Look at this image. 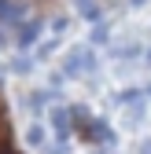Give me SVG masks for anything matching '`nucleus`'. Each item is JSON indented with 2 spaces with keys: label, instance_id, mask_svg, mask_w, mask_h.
Listing matches in <instances>:
<instances>
[{
  "label": "nucleus",
  "instance_id": "nucleus-1",
  "mask_svg": "<svg viewBox=\"0 0 151 154\" xmlns=\"http://www.w3.org/2000/svg\"><path fill=\"white\" fill-rule=\"evenodd\" d=\"M92 70H96V55H92V48H78V51H70V55H66V66H63L66 77L92 73Z\"/></svg>",
  "mask_w": 151,
  "mask_h": 154
},
{
  "label": "nucleus",
  "instance_id": "nucleus-2",
  "mask_svg": "<svg viewBox=\"0 0 151 154\" xmlns=\"http://www.w3.org/2000/svg\"><path fill=\"white\" fill-rule=\"evenodd\" d=\"M0 22L22 26V4H18V0H0Z\"/></svg>",
  "mask_w": 151,
  "mask_h": 154
},
{
  "label": "nucleus",
  "instance_id": "nucleus-3",
  "mask_svg": "<svg viewBox=\"0 0 151 154\" xmlns=\"http://www.w3.org/2000/svg\"><path fill=\"white\" fill-rule=\"evenodd\" d=\"M52 125H55V132H59V143H66V136H70V125H74V114L70 110H52Z\"/></svg>",
  "mask_w": 151,
  "mask_h": 154
},
{
  "label": "nucleus",
  "instance_id": "nucleus-4",
  "mask_svg": "<svg viewBox=\"0 0 151 154\" xmlns=\"http://www.w3.org/2000/svg\"><path fill=\"white\" fill-rule=\"evenodd\" d=\"M37 37H41V22H22L18 26V48H30Z\"/></svg>",
  "mask_w": 151,
  "mask_h": 154
},
{
  "label": "nucleus",
  "instance_id": "nucleus-5",
  "mask_svg": "<svg viewBox=\"0 0 151 154\" xmlns=\"http://www.w3.org/2000/svg\"><path fill=\"white\" fill-rule=\"evenodd\" d=\"M78 4V11L88 18V22H100V8H96V0H74Z\"/></svg>",
  "mask_w": 151,
  "mask_h": 154
},
{
  "label": "nucleus",
  "instance_id": "nucleus-6",
  "mask_svg": "<svg viewBox=\"0 0 151 154\" xmlns=\"http://www.w3.org/2000/svg\"><path fill=\"white\" fill-rule=\"evenodd\" d=\"M26 143L30 147H44V125H30L26 128Z\"/></svg>",
  "mask_w": 151,
  "mask_h": 154
},
{
  "label": "nucleus",
  "instance_id": "nucleus-7",
  "mask_svg": "<svg viewBox=\"0 0 151 154\" xmlns=\"http://www.w3.org/2000/svg\"><path fill=\"white\" fill-rule=\"evenodd\" d=\"M92 41H96V44L107 41V26H103V22H96V29H92Z\"/></svg>",
  "mask_w": 151,
  "mask_h": 154
},
{
  "label": "nucleus",
  "instance_id": "nucleus-8",
  "mask_svg": "<svg viewBox=\"0 0 151 154\" xmlns=\"http://www.w3.org/2000/svg\"><path fill=\"white\" fill-rule=\"evenodd\" d=\"M44 99H48L44 92H33V95H30V106H33V110H41V106H44Z\"/></svg>",
  "mask_w": 151,
  "mask_h": 154
},
{
  "label": "nucleus",
  "instance_id": "nucleus-9",
  "mask_svg": "<svg viewBox=\"0 0 151 154\" xmlns=\"http://www.w3.org/2000/svg\"><path fill=\"white\" fill-rule=\"evenodd\" d=\"M140 154H151V140H147V143H144V147H140Z\"/></svg>",
  "mask_w": 151,
  "mask_h": 154
},
{
  "label": "nucleus",
  "instance_id": "nucleus-10",
  "mask_svg": "<svg viewBox=\"0 0 151 154\" xmlns=\"http://www.w3.org/2000/svg\"><path fill=\"white\" fill-rule=\"evenodd\" d=\"M0 154H15V150H0Z\"/></svg>",
  "mask_w": 151,
  "mask_h": 154
}]
</instances>
